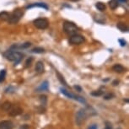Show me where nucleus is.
Instances as JSON below:
<instances>
[{
  "instance_id": "f257e3e1",
  "label": "nucleus",
  "mask_w": 129,
  "mask_h": 129,
  "mask_svg": "<svg viewBox=\"0 0 129 129\" xmlns=\"http://www.w3.org/2000/svg\"><path fill=\"white\" fill-rule=\"evenodd\" d=\"M3 57L6 59L10 62H14V65H17L21 62L22 58H23L24 55L19 52H15L13 50H8L5 52H3Z\"/></svg>"
},
{
  "instance_id": "f03ea898",
  "label": "nucleus",
  "mask_w": 129,
  "mask_h": 129,
  "mask_svg": "<svg viewBox=\"0 0 129 129\" xmlns=\"http://www.w3.org/2000/svg\"><path fill=\"white\" fill-rule=\"evenodd\" d=\"M89 109H85V108H82L79 111V112H77L76 114V119H75V121H76V123L78 124L79 126H81L82 123L85 121L86 119H87L88 116L89 115H92L91 114V112H95L94 110H93V112H90L91 108L88 107ZM96 113V112H95Z\"/></svg>"
},
{
  "instance_id": "7ed1b4c3",
  "label": "nucleus",
  "mask_w": 129,
  "mask_h": 129,
  "mask_svg": "<svg viewBox=\"0 0 129 129\" xmlns=\"http://www.w3.org/2000/svg\"><path fill=\"white\" fill-rule=\"evenodd\" d=\"M24 15V11L20 9V8H17L14 12L9 15V19H8V22L11 24H17L18 22L20 20V19Z\"/></svg>"
},
{
  "instance_id": "20e7f679",
  "label": "nucleus",
  "mask_w": 129,
  "mask_h": 129,
  "mask_svg": "<svg viewBox=\"0 0 129 129\" xmlns=\"http://www.w3.org/2000/svg\"><path fill=\"white\" fill-rule=\"evenodd\" d=\"M63 30L66 34H68V35H75L77 34L78 30L79 29L74 24L72 23V22H69V21H66L63 23Z\"/></svg>"
},
{
  "instance_id": "39448f33",
  "label": "nucleus",
  "mask_w": 129,
  "mask_h": 129,
  "mask_svg": "<svg viewBox=\"0 0 129 129\" xmlns=\"http://www.w3.org/2000/svg\"><path fill=\"white\" fill-rule=\"evenodd\" d=\"M34 25L37 29H40V30H45L48 27L49 25V22L45 18H40V19H36L34 20Z\"/></svg>"
},
{
  "instance_id": "423d86ee",
  "label": "nucleus",
  "mask_w": 129,
  "mask_h": 129,
  "mask_svg": "<svg viewBox=\"0 0 129 129\" xmlns=\"http://www.w3.org/2000/svg\"><path fill=\"white\" fill-rule=\"evenodd\" d=\"M84 41V36L78 34L71 35L69 39V43L72 44V45H79V44L83 43Z\"/></svg>"
},
{
  "instance_id": "0eeeda50",
  "label": "nucleus",
  "mask_w": 129,
  "mask_h": 129,
  "mask_svg": "<svg viewBox=\"0 0 129 129\" xmlns=\"http://www.w3.org/2000/svg\"><path fill=\"white\" fill-rule=\"evenodd\" d=\"M14 124L11 121H2L0 122V129H13Z\"/></svg>"
},
{
  "instance_id": "6e6552de",
  "label": "nucleus",
  "mask_w": 129,
  "mask_h": 129,
  "mask_svg": "<svg viewBox=\"0 0 129 129\" xmlns=\"http://www.w3.org/2000/svg\"><path fill=\"white\" fill-rule=\"evenodd\" d=\"M32 8H41L46 9V10L48 9V6L46 5V3H33V4H30V5L26 6V9Z\"/></svg>"
},
{
  "instance_id": "1a4fd4ad",
  "label": "nucleus",
  "mask_w": 129,
  "mask_h": 129,
  "mask_svg": "<svg viewBox=\"0 0 129 129\" xmlns=\"http://www.w3.org/2000/svg\"><path fill=\"white\" fill-rule=\"evenodd\" d=\"M35 71L38 74H41L45 72V67H44V63L41 61H39L36 63L35 65Z\"/></svg>"
},
{
  "instance_id": "9d476101",
  "label": "nucleus",
  "mask_w": 129,
  "mask_h": 129,
  "mask_svg": "<svg viewBox=\"0 0 129 129\" xmlns=\"http://www.w3.org/2000/svg\"><path fill=\"white\" fill-rule=\"evenodd\" d=\"M30 46H31L30 42H25V43L20 44V45H18V44L13 45L11 46V49H27L30 47Z\"/></svg>"
},
{
  "instance_id": "9b49d317",
  "label": "nucleus",
  "mask_w": 129,
  "mask_h": 129,
  "mask_svg": "<svg viewBox=\"0 0 129 129\" xmlns=\"http://www.w3.org/2000/svg\"><path fill=\"white\" fill-rule=\"evenodd\" d=\"M22 112H23V109L20 108L19 106H16V107H14L11 110L9 114L10 116H12V117H16V116L22 114Z\"/></svg>"
},
{
  "instance_id": "f8f14e48",
  "label": "nucleus",
  "mask_w": 129,
  "mask_h": 129,
  "mask_svg": "<svg viewBox=\"0 0 129 129\" xmlns=\"http://www.w3.org/2000/svg\"><path fill=\"white\" fill-rule=\"evenodd\" d=\"M60 91H61L62 94H63V95H65V96L70 98V99H75V96H76V95L72 94V93H70V91H68L66 89L61 88V89H60Z\"/></svg>"
},
{
  "instance_id": "ddd939ff",
  "label": "nucleus",
  "mask_w": 129,
  "mask_h": 129,
  "mask_svg": "<svg viewBox=\"0 0 129 129\" xmlns=\"http://www.w3.org/2000/svg\"><path fill=\"white\" fill-rule=\"evenodd\" d=\"M48 88H49L48 81H44L43 83H42L41 85L36 89V91L37 92H40V91H45V90H47Z\"/></svg>"
},
{
  "instance_id": "4468645a",
  "label": "nucleus",
  "mask_w": 129,
  "mask_h": 129,
  "mask_svg": "<svg viewBox=\"0 0 129 129\" xmlns=\"http://www.w3.org/2000/svg\"><path fill=\"white\" fill-rule=\"evenodd\" d=\"M112 70L115 71L116 73H122L125 72V68L123 66H122L121 64H115L112 67Z\"/></svg>"
},
{
  "instance_id": "2eb2a0df",
  "label": "nucleus",
  "mask_w": 129,
  "mask_h": 129,
  "mask_svg": "<svg viewBox=\"0 0 129 129\" xmlns=\"http://www.w3.org/2000/svg\"><path fill=\"white\" fill-rule=\"evenodd\" d=\"M117 27L122 32H128V27L124 23H122V22L117 23Z\"/></svg>"
},
{
  "instance_id": "dca6fc26",
  "label": "nucleus",
  "mask_w": 129,
  "mask_h": 129,
  "mask_svg": "<svg viewBox=\"0 0 129 129\" xmlns=\"http://www.w3.org/2000/svg\"><path fill=\"white\" fill-rule=\"evenodd\" d=\"M9 15L10 14L8 12H5V11L1 12L0 13V19L3 21H8V19H9Z\"/></svg>"
},
{
  "instance_id": "f3484780",
  "label": "nucleus",
  "mask_w": 129,
  "mask_h": 129,
  "mask_svg": "<svg viewBox=\"0 0 129 129\" xmlns=\"http://www.w3.org/2000/svg\"><path fill=\"white\" fill-rule=\"evenodd\" d=\"M95 7L101 12H103V11L106 10V5L103 3H101V2H98V3H95Z\"/></svg>"
},
{
  "instance_id": "a211bd4d",
  "label": "nucleus",
  "mask_w": 129,
  "mask_h": 129,
  "mask_svg": "<svg viewBox=\"0 0 129 129\" xmlns=\"http://www.w3.org/2000/svg\"><path fill=\"white\" fill-rule=\"evenodd\" d=\"M56 73H57V78H58V79H59V81L61 82L62 84H63L64 86H67V87H68V84H67V82L65 81V79H64V78L63 77V75L61 74V73H60L58 71H56Z\"/></svg>"
},
{
  "instance_id": "6ab92c4d",
  "label": "nucleus",
  "mask_w": 129,
  "mask_h": 129,
  "mask_svg": "<svg viewBox=\"0 0 129 129\" xmlns=\"http://www.w3.org/2000/svg\"><path fill=\"white\" fill-rule=\"evenodd\" d=\"M109 6L112 9H116L117 7H118V1L117 0H111L109 2Z\"/></svg>"
},
{
  "instance_id": "aec40b11",
  "label": "nucleus",
  "mask_w": 129,
  "mask_h": 129,
  "mask_svg": "<svg viewBox=\"0 0 129 129\" xmlns=\"http://www.w3.org/2000/svg\"><path fill=\"white\" fill-rule=\"evenodd\" d=\"M11 107H12V105H11L9 101H5L3 104V106H2V108H3V110L4 111H9Z\"/></svg>"
},
{
  "instance_id": "412c9836",
  "label": "nucleus",
  "mask_w": 129,
  "mask_h": 129,
  "mask_svg": "<svg viewBox=\"0 0 129 129\" xmlns=\"http://www.w3.org/2000/svg\"><path fill=\"white\" fill-rule=\"evenodd\" d=\"M40 101H41V106L42 107H45L46 105V101H47V98H46V95H41L40 97Z\"/></svg>"
},
{
  "instance_id": "4be33fe9",
  "label": "nucleus",
  "mask_w": 129,
  "mask_h": 129,
  "mask_svg": "<svg viewBox=\"0 0 129 129\" xmlns=\"http://www.w3.org/2000/svg\"><path fill=\"white\" fill-rule=\"evenodd\" d=\"M6 78V70H1L0 71V83H3L5 80Z\"/></svg>"
},
{
  "instance_id": "5701e85b",
  "label": "nucleus",
  "mask_w": 129,
  "mask_h": 129,
  "mask_svg": "<svg viewBox=\"0 0 129 129\" xmlns=\"http://www.w3.org/2000/svg\"><path fill=\"white\" fill-rule=\"evenodd\" d=\"M31 52H33V53H44L45 52V50H44V48H41V47H35L34 49H32Z\"/></svg>"
},
{
  "instance_id": "b1692460",
  "label": "nucleus",
  "mask_w": 129,
  "mask_h": 129,
  "mask_svg": "<svg viewBox=\"0 0 129 129\" xmlns=\"http://www.w3.org/2000/svg\"><path fill=\"white\" fill-rule=\"evenodd\" d=\"M102 95H103V91L101 90H95L91 92V95H93V96H101Z\"/></svg>"
},
{
  "instance_id": "393cba45",
  "label": "nucleus",
  "mask_w": 129,
  "mask_h": 129,
  "mask_svg": "<svg viewBox=\"0 0 129 129\" xmlns=\"http://www.w3.org/2000/svg\"><path fill=\"white\" fill-rule=\"evenodd\" d=\"M32 62H33V58L32 57H30V58H28L27 60H26V62H25V65H24V67L25 68H29V67H30L31 66V64H32Z\"/></svg>"
},
{
  "instance_id": "a878e982",
  "label": "nucleus",
  "mask_w": 129,
  "mask_h": 129,
  "mask_svg": "<svg viewBox=\"0 0 129 129\" xmlns=\"http://www.w3.org/2000/svg\"><path fill=\"white\" fill-rule=\"evenodd\" d=\"M112 97H114V95L112 94V93H107V94L104 95V99H105V100L112 99Z\"/></svg>"
},
{
  "instance_id": "bb28decb",
  "label": "nucleus",
  "mask_w": 129,
  "mask_h": 129,
  "mask_svg": "<svg viewBox=\"0 0 129 129\" xmlns=\"http://www.w3.org/2000/svg\"><path fill=\"white\" fill-rule=\"evenodd\" d=\"M105 129H112V125L110 122H106V128Z\"/></svg>"
},
{
  "instance_id": "cd10ccee",
  "label": "nucleus",
  "mask_w": 129,
  "mask_h": 129,
  "mask_svg": "<svg viewBox=\"0 0 129 129\" xmlns=\"http://www.w3.org/2000/svg\"><path fill=\"white\" fill-rule=\"evenodd\" d=\"M118 41H119L120 46H126V41H124L123 39H119Z\"/></svg>"
},
{
  "instance_id": "c85d7f7f",
  "label": "nucleus",
  "mask_w": 129,
  "mask_h": 129,
  "mask_svg": "<svg viewBox=\"0 0 129 129\" xmlns=\"http://www.w3.org/2000/svg\"><path fill=\"white\" fill-rule=\"evenodd\" d=\"M73 88H74L76 90L79 91V92H81V91H82V88L79 85H74V86H73Z\"/></svg>"
},
{
  "instance_id": "c756f323",
  "label": "nucleus",
  "mask_w": 129,
  "mask_h": 129,
  "mask_svg": "<svg viewBox=\"0 0 129 129\" xmlns=\"http://www.w3.org/2000/svg\"><path fill=\"white\" fill-rule=\"evenodd\" d=\"M88 129H97V125L96 124H92V125L89 127Z\"/></svg>"
},
{
  "instance_id": "7c9ffc66",
  "label": "nucleus",
  "mask_w": 129,
  "mask_h": 129,
  "mask_svg": "<svg viewBox=\"0 0 129 129\" xmlns=\"http://www.w3.org/2000/svg\"><path fill=\"white\" fill-rule=\"evenodd\" d=\"M19 129H29V126L26 125V124H24V125L21 126L20 128H19Z\"/></svg>"
},
{
  "instance_id": "2f4dec72",
  "label": "nucleus",
  "mask_w": 129,
  "mask_h": 129,
  "mask_svg": "<svg viewBox=\"0 0 129 129\" xmlns=\"http://www.w3.org/2000/svg\"><path fill=\"white\" fill-rule=\"evenodd\" d=\"M119 84V81H118V80H117V79H116V80H114V81L112 82V84H113V85H114V86L117 85V84Z\"/></svg>"
},
{
  "instance_id": "473e14b6",
  "label": "nucleus",
  "mask_w": 129,
  "mask_h": 129,
  "mask_svg": "<svg viewBox=\"0 0 129 129\" xmlns=\"http://www.w3.org/2000/svg\"><path fill=\"white\" fill-rule=\"evenodd\" d=\"M119 2H121V3H127L128 2V0H118Z\"/></svg>"
},
{
  "instance_id": "72a5a7b5",
  "label": "nucleus",
  "mask_w": 129,
  "mask_h": 129,
  "mask_svg": "<svg viewBox=\"0 0 129 129\" xmlns=\"http://www.w3.org/2000/svg\"><path fill=\"white\" fill-rule=\"evenodd\" d=\"M71 1H73V2H78V1H79V0H71Z\"/></svg>"
},
{
  "instance_id": "f704fd0d",
  "label": "nucleus",
  "mask_w": 129,
  "mask_h": 129,
  "mask_svg": "<svg viewBox=\"0 0 129 129\" xmlns=\"http://www.w3.org/2000/svg\"><path fill=\"white\" fill-rule=\"evenodd\" d=\"M117 129H122L121 128H117Z\"/></svg>"
}]
</instances>
